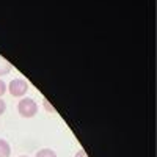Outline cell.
<instances>
[{"label":"cell","instance_id":"6da1fadb","mask_svg":"<svg viewBox=\"0 0 157 157\" xmlns=\"http://www.w3.org/2000/svg\"><path fill=\"white\" fill-rule=\"evenodd\" d=\"M17 112L24 118H32L38 113V104L32 98H24L17 104Z\"/></svg>","mask_w":157,"mask_h":157},{"label":"cell","instance_id":"7a4b0ae2","mask_svg":"<svg viewBox=\"0 0 157 157\" xmlns=\"http://www.w3.org/2000/svg\"><path fill=\"white\" fill-rule=\"evenodd\" d=\"M8 90H10V94L14 96V98H22L29 90V83L25 78H13L8 85Z\"/></svg>","mask_w":157,"mask_h":157},{"label":"cell","instance_id":"3957f363","mask_svg":"<svg viewBox=\"0 0 157 157\" xmlns=\"http://www.w3.org/2000/svg\"><path fill=\"white\" fill-rule=\"evenodd\" d=\"M10 154H11L10 143L3 138H0V157H10Z\"/></svg>","mask_w":157,"mask_h":157},{"label":"cell","instance_id":"277c9868","mask_svg":"<svg viewBox=\"0 0 157 157\" xmlns=\"http://www.w3.org/2000/svg\"><path fill=\"white\" fill-rule=\"evenodd\" d=\"M10 71H11V64L3 57H0V75H6L10 74Z\"/></svg>","mask_w":157,"mask_h":157},{"label":"cell","instance_id":"5b68a950","mask_svg":"<svg viewBox=\"0 0 157 157\" xmlns=\"http://www.w3.org/2000/svg\"><path fill=\"white\" fill-rule=\"evenodd\" d=\"M35 157H58V155H57V152H55L54 149L44 148V149H39V151L36 152Z\"/></svg>","mask_w":157,"mask_h":157},{"label":"cell","instance_id":"8992f818","mask_svg":"<svg viewBox=\"0 0 157 157\" xmlns=\"http://www.w3.org/2000/svg\"><path fill=\"white\" fill-rule=\"evenodd\" d=\"M5 93H6V83L2 80V78H0V98H2Z\"/></svg>","mask_w":157,"mask_h":157},{"label":"cell","instance_id":"52a82bcc","mask_svg":"<svg viewBox=\"0 0 157 157\" xmlns=\"http://www.w3.org/2000/svg\"><path fill=\"white\" fill-rule=\"evenodd\" d=\"M43 104H44V107H46V110H47V112H50V113H54V107L50 105V102H49L47 99H43Z\"/></svg>","mask_w":157,"mask_h":157},{"label":"cell","instance_id":"ba28073f","mask_svg":"<svg viewBox=\"0 0 157 157\" xmlns=\"http://www.w3.org/2000/svg\"><path fill=\"white\" fill-rule=\"evenodd\" d=\"M5 110H6V104H5V101L2 98H0V115H3Z\"/></svg>","mask_w":157,"mask_h":157},{"label":"cell","instance_id":"9c48e42d","mask_svg":"<svg viewBox=\"0 0 157 157\" xmlns=\"http://www.w3.org/2000/svg\"><path fill=\"white\" fill-rule=\"evenodd\" d=\"M75 157H88V155H86V152H85L83 149H78V151L75 152Z\"/></svg>","mask_w":157,"mask_h":157},{"label":"cell","instance_id":"30bf717a","mask_svg":"<svg viewBox=\"0 0 157 157\" xmlns=\"http://www.w3.org/2000/svg\"><path fill=\"white\" fill-rule=\"evenodd\" d=\"M19 157H29V155H19Z\"/></svg>","mask_w":157,"mask_h":157}]
</instances>
